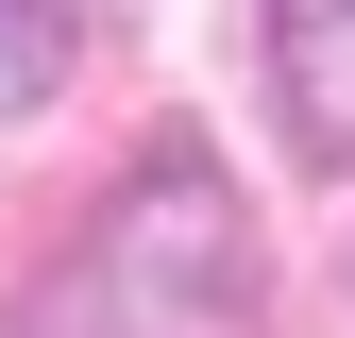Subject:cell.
Masks as SVG:
<instances>
[{"label": "cell", "mask_w": 355, "mask_h": 338, "mask_svg": "<svg viewBox=\"0 0 355 338\" xmlns=\"http://www.w3.org/2000/svg\"><path fill=\"white\" fill-rule=\"evenodd\" d=\"M271 84H288V136L304 152H355V0H271Z\"/></svg>", "instance_id": "cell-2"}, {"label": "cell", "mask_w": 355, "mask_h": 338, "mask_svg": "<svg viewBox=\"0 0 355 338\" xmlns=\"http://www.w3.org/2000/svg\"><path fill=\"white\" fill-rule=\"evenodd\" d=\"M85 338H271V254L254 203L203 152H153L85 237Z\"/></svg>", "instance_id": "cell-1"}, {"label": "cell", "mask_w": 355, "mask_h": 338, "mask_svg": "<svg viewBox=\"0 0 355 338\" xmlns=\"http://www.w3.org/2000/svg\"><path fill=\"white\" fill-rule=\"evenodd\" d=\"M85 68V0H0V118H34Z\"/></svg>", "instance_id": "cell-3"}]
</instances>
